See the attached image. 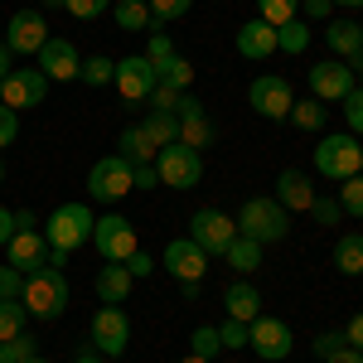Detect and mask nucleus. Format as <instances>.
Here are the masks:
<instances>
[{
	"instance_id": "1",
	"label": "nucleus",
	"mask_w": 363,
	"mask_h": 363,
	"mask_svg": "<svg viewBox=\"0 0 363 363\" xmlns=\"http://www.w3.org/2000/svg\"><path fill=\"white\" fill-rule=\"evenodd\" d=\"M25 310L34 320H58L63 310H68V277L58 272V267H39V272H29L25 277Z\"/></svg>"
},
{
	"instance_id": "2",
	"label": "nucleus",
	"mask_w": 363,
	"mask_h": 363,
	"mask_svg": "<svg viewBox=\"0 0 363 363\" xmlns=\"http://www.w3.org/2000/svg\"><path fill=\"white\" fill-rule=\"evenodd\" d=\"M238 233L252 238V242H262V247H267V242H281V238L291 233V213L281 208L277 199H267V194L247 199L242 213H238Z\"/></svg>"
},
{
	"instance_id": "3",
	"label": "nucleus",
	"mask_w": 363,
	"mask_h": 363,
	"mask_svg": "<svg viewBox=\"0 0 363 363\" xmlns=\"http://www.w3.org/2000/svg\"><path fill=\"white\" fill-rule=\"evenodd\" d=\"M92 208L87 203H58L54 213H49V223L39 228L44 233V242L49 247H63V252H78L83 242H92Z\"/></svg>"
},
{
	"instance_id": "4",
	"label": "nucleus",
	"mask_w": 363,
	"mask_h": 363,
	"mask_svg": "<svg viewBox=\"0 0 363 363\" xmlns=\"http://www.w3.org/2000/svg\"><path fill=\"white\" fill-rule=\"evenodd\" d=\"M359 165H363V145L349 131L344 136H325L320 145H315V169L325 174V179H349V174H359Z\"/></svg>"
},
{
	"instance_id": "5",
	"label": "nucleus",
	"mask_w": 363,
	"mask_h": 363,
	"mask_svg": "<svg viewBox=\"0 0 363 363\" xmlns=\"http://www.w3.org/2000/svg\"><path fill=\"white\" fill-rule=\"evenodd\" d=\"M155 169H160V184L169 189H194L199 179H203V155H199L194 145H160V155H155Z\"/></svg>"
},
{
	"instance_id": "6",
	"label": "nucleus",
	"mask_w": 363,
	"mask_h": 363,
	"mask_svg": "<svg viewBox=\"0 0 363 363\" xmlns=\"http://www.w3.org/2000/svg\"><path fill=\"white\" fill-rule=\"evenodd\" d=\"M247 349L257 354V359H267V363L291 359V349H296L291 325H286V320H277V315H257V320L247 325Z\"/></svg>"
},
{
	"instance_id": "7",
	"label": "nucleus",
	"mask_w": 363,
	"mask_h": 363,
	"mask_svg": "<svg viewBox=\"0 0 363 363\" xmlns=\"http://www.w3.org/2000/svg\"><path fill=\"white\" fill-rule=\"evenodd\" d=\"M92 247L102 252V262H126L131 252H136V223L131 218H121V213H102L97 223H92Z\"/></svg>"
},
{
	"instance_id": "8",
	"label": "nucleus",
	"mask_w": 363,
	"mask_h": 363,
	"mask_svg": "<svg viewBox=\"0 0 363 363\" xmlns=\"http://www.w3.org/2000/svg\"><path fill=\"white\" fill-rule=\"evenodd\" d=\"M92 349L102 354V359H121L126 354V344H131V320H126V310L121 306H102L92 315Z\"/></svg>"
},
{
	"instance_id": "9",
	"label": "nucleus",
	"mask_w": 363,
	"mask_h": 363,
	"mask_svg": "<svg viewBox=\"0 0 363 363\" xmlns=\"http://www.w3.org/2000/svg\"><path fill=\"white\" fill-rule=\"evenodd\" d=\"M131 189H136V179H131V165H126L121 155L97 160V165H92V174H87V194L97 199V203H121Z\"/></svg>"
},
{
	"instance_id": "10",
	"label": "nucleus",
	"mask_w": 363,
	"mask_h": 363,
	"mask_svg": "<svg viewBox=\"0 0 363 363\" xmlns=\"http://www.w3.org/2000/svg\"><path fill=\"white\" fill-rule=\"evenodd\" d=\"M247 102H252V112H257V116H267V121H286V116H291V107H296V92H291V83H286V78L262 73V78H252Z\"/></svg>"
},
{
	"instance_id": "11",
	"label": "nucleus",
	"mask_w": 363,
	"mask_h": 363,
	"mask_svg": "<svg viewBox=\"0 0 363 363\" xmlns=\"http://www.w3.org/2000/svg\"><path fill=\"white\" fill-rule=\"evenodd\" d=\"M189 238H194L208 257H223V252L233 247V238H238V223L228 218L223 208H199L194 218H189Z\"/></svg>"
},
{
	"instance_id": "12",
	"label": "nucleus",
	"mask_w": 363,
	"mask_h": 363,
	"mask_svg": "<svg viewBox=\"0 0 363 363\" xmlns=\"http://www.w3.org/2000/svg\"><path fill=\"white\" fill-rule=\"evenodd\" d=\"M359 87V73L339 58H325V63H310V97L320 102H344L349 92Z\"/></svg>"
},
{
	"instance_id": "13",
	"label": "nucleus",
	"mask_w": 363,
	"mask_h": 363,
	"mask_svg": "<svg viewBox=\"0 0 363 363\" xmlns=\"http://www.w3.org/2000/svg\"><path fill=\"white\" fill-rule=\"evenodd\" d=\"M44 97H49V78H44L39 68H10V73H5V83H0V102H5V107H15V112L39 107Z\"/></svg>"
},
{
	"instance_id": "14",
	"label": "nucleus",
	"mask_w": 363,
	"mask_h": 363,
	"mask_svg": "<svg viewBox=\"0 0 363 363\" xmlns=\"http://www.w3.org/2000/svg\"><path fill=\"white\" fill-rule=\"evenodd\" d=\"M49 44V20L39 10H15L5 25V49L10 54H39Z\"/></svg>"
},
{
	"instance_id": "15",
	"label": "nucleus",
	"mask_w": 363,
	"mask_h": 363,
	"mask_svg": "<svg viewBox=\"0 0 363 363\" xmlns=\"http://www.w3.org/2000/svg\"><path fill=\"white\" fill-rule=\"evenodd\" d=\"M116 92L126 97V102H150V92H155V63L145 54H131V58H116Z\"/></svg>"
},
{
	"instance_id": "16",
	"label": "nucleus",
	"mask_w": 363,
	"mask_h": 363,
	"mask_svg": "<svg viewBox=\"0 0 363 363\" xmlns=\"http://www.w3.org/2000/svg\"><path fill=\"white\" fill-rule=\"evenodd\" d=\"M160 267H165L174 281H203V272H208V252L199 247L194 238H174V242L160 252Z\"/></svg>"
},
{
	"instance_id": "17",
	"label": "nucleus",
	"mask_w": 363,
	"mask_h": 363,
	"mask_svg": "<svg viewBox=\"0 0 363 363\" xmlns=\"http://www.w3.org/2000/svg\"><path fill=\"white\" fill-rule=\"evenodd\" d=\"M34 58H39V73H44L49 83H73V78H78V68H83L78 49H73L68 39H54V34H49V44H44Z\"/></svg>"
},
{
	"instance_id": "18",
	"label": "nucleus",
	"mask_w": 363,
	"mask_h": 363,
	"mask_svg": "<svg viewBox=\"0 0 363 363\" xmlns=\"http://www.w3.org/2000/svg\"><path fill=\"white\" fill-rule=\"evenodd\" d=\"M5 262L15 267V272H39L44 262H49V242H44V233L39 228H20L10 242H5Z\"/></svg>"
},
{
	"instance_id": "19",
	"label": "nucleus",
	"mask_w": 363,
	"mask_h": 363,
	"mask_svg": "<svg viewBox=\"0 0 363 363\" xmlns=\"http://www.w3.org/2000/svg\"><path fill=\"white\" fill-rule=\"evenodd\" d=\"M286 208V213H310V203H315V184H310V174H301V169H281L277 174V194H272Z\"/></svg>"
},
{
	"instance_id": "20",
	"label": "nucleus",
	"mask_w": 363,
	"mask_h": 363,
	"mask_svg": "<svg viewBox=\"0 0 363 363\" xmlns=\"http://www.w3.org/2000/svg\"><path fill=\"white\" fill-rule=\"evenodd\" d=\"M325 39H330V49L339 54V63H349L359 73L363 68V25H354V20H330Z\"/></svg>"
},
{
	"instance_id": "21",
	"label": "nucleus",
	"mask_w": 363,
	"mask_h": 363,
	"mask_svg": "<svg viewBox=\"0 0 363 363\" xmlns=\"http://www.w3.org/2000/svg\"><path fill=\"white\" fill-rule=\"evenodd\" d=\"M238 54L247 58V63L272 58V54H277V29L267 25V20H247V25H238Z\"/></svg>"
},
{
	"instance_id": "22",
	"label": "nucleus",
	"mask_w": 363,
	"mask_h": 363,
	"mask_svg": "<svg viewBox=\"0 0 363 363\" xmlns=\"http://www.w3.org/2000/svg\"><path fill=\"white\" fill-rule=\"evenodd\" d=\"M223 310H228V320L252 325V320L262 315V291H257L252 281H233V286L223 291Z\"/></svg>"
},
{
	"instance_id": "23",
	"label": "nucleus",
	"mask_w": 363,
	"mask_h": 363,
	"mask_svg": "<svg viewBox=\"0 0 363 363\" xmlns=\"http://www.w3.org/2000/svg\"><path fill=\"white\" fill-rule=\"evenodd\" d=\"M131 272H126V262H102V272H97V301L102 306H121L126 296H131Z\"/></svg>"
},
{
	"instance_id": "24",
	"label": "nucleus",
	"mask_w": 363,
	"mask_h": 363,
	"mask_svg": "<svg viewBox=\"0 0 363 363\" xmlns=\"http://www.w3.org/2000/svg\"><path fill=\"white\" fill-rule=\"evenodd\" d=\"M116 155L126 160V165H155V155H160V145L145 136L140 126H126L121 136H116Z\"/></svg>"
},
{
	"instance_id": "25",
	"label": "nucleus",
	"mask_w": 363,
	"mask_h": 363,
	"mask_svg": "<svg viewBox=\"0 0 363 363\" xmlns=\"http://www.w3.org/2000/svg\"><path fill=\"white\" fill-rule=\"evenodd\" d=\"M223 262L238 272V277H252V272L262 267V242H252V238H242V233H238V238H233V247L223 252Z\"/></svg>"
},
{
	"instance_id": "26",
	"label": "nucleus",
	"mask_w": 363,
	"mask_h": 363,
	"mask_svg": "<svg viewBox=\"0 0 363 363\" xmlns=\"http://www.w3.org/2000/svg\"><path fill=\"white\" fill-rule=\"evenodd\" d=\"M335 267L339 277H363V233H344L335 242Z\"/></svg>"
},
{
	"instance_id": "27",
	"label": "nucleus",
	"mask_w": 363,
	"mask_h": 363,
	"mask_svg": "<svg viewBox=\"0 0 363 363\" xmlns=\"http://www.w3.org/2000/svg\"><path fill=\"white\" fill-rule=\"evenodd\" d=\"M155 83H165V87H179V92H189V83H194V63L189 58H179V54H169L155 63Z\"/></svg>"
},
{
	"instance_id": "28",
	"label": "nucleus",
	"mask_w": 363,
	"mask_h": 363,
	"mask_svg": "<svg viewBox=\"0 0 363 363\" xmlns=\"http://www.w3.org/2000/svg\"><path fill=\"white\" fill-rule=\"evenodd\" d=\"M140 131L155 140V145H174V140H179V116L174 112H150L140 121Z\"/></svg>"
},
{
	"instance_id": "29",
	"label": "nucleus",
	"mask_w": 363,
	"mask_h": 363,
	"mask_svg": "<svg viewBox=\"0 0 363 363\" xmlns=\"http://www.w3.org/2000/svg\"><path fill=\"white\" fill-rule=\"evenodd\" d=\"M306 44H310V20H301V15L277 29V49L281 54H306Z\"/></svg>"
},
{
	"instance_id": "30",
	"label": "nucleus",
	"mask_w": 363,
	"mask_h": 363,
	"mask_svg": "<svg viewBox=\"0 0 363 363\" xmlns=\"http://www.w3.org/2000/svg\"><path fill=\"white\" fill-rule=\"evenodd\" d=\"M325 112H330V107H325L320 97H306V102H296V107H291L286 121H296L301 131H320V126H325Z\"/></svg>"
},
{
	"instance_id": "31",
	"label": "nucleus",
	"mask_w": 363,
	"mask_h": 363,
	"mask_svg": "<svg viewBox=\"0 0 363 363\" xmlns=\"http://www.w3.org/2000/svg\"><path fill=\"white\" fill-rule=\"evenodd\" d=\"M296 15H301V0H257V20H267L272 29H281Z\"/></svg>"
},
{
	"instance_id": "32",
	"label": "nucleus",
	"mask_w": 363,
	"mask_h": 363,
	"mask_svg": "<svg viewBox=\"0 0 363 363\" xmlns=\"http://www.w3.org/2000/svg\"><path fill=\"white\" fill-rule=\"evenodd\" d=\"M78 78H83L87 87H107L116 78V63L107 54H92V58H83V68H78Z\"/></svg>"
},
{
	"instance_id": "33",
	"label": "nucleus",
	"mask_w": 363,
	"mask_h": 363,
	"mask_svg": "<svg viewBox=\"0 0 363 363\" xmlns=\"http://www.w3.org/2000/svg\"><path fill=\"white\" fill-rule=\"evenodd\" d=\"M116 25L121 29H150V5L145 0H116Z\"/></svg>"
},
{
	"instance_id": "34",
	"label": "nucleus",
	"mask_w": 363,
	"mask_h": 363,
	"mask_svg": "<svg viewBox=\"0 0 363 363\" xmlns=\"http://www.w3.org/2000/svg\"><path fill=\"white\" fill-rule=\"evenodd\" d=\"M25 320H29L25 301H0V339L25 335Z\"/></svg>"
},
{
	"instance_id": "35",
	"label": "nucleus",
	"mask_w": 363,
	"mask_h": 363,
	"mask_svg": "<svg viewBox=\"0 0 363 363\" xmlns=\"http://www.w3.org/2000/svg\"><path fill=\"white\" fill-rule=\"evenodd\" d=\"M339 208H344L349 218H363V174H349V179L339 184Z\"/></svg>"
},
{
	"instance_id": "36",
	"label": "nucleus",
	"mask_w": 363,
	"mask_h": 363,
	"mask_svg": "<svg viewBox=\"0 0 363 363\" xmlns=\"http://www.w3.org/2000/svg\"><path fill=\"white\" fill-rule=\"evenodd\" d=\"M39 349H34V339L29 335H15V339H0V363H25L34 359Z\"/></svg>"
},
{
	"instance_id": "37",
	"label": "nucleus",
	"mask_w": 363,
	"mask_h": 363,
	"mask_svg": "<svg viewBox=\"0 0 363 363\" xmlns=\"http://www.w3.org/2000/svg\"><path fill=\"white\" fill-rule=\"evenodd\" d=\"M223 344H218V330L213 325H199L194 330V339H189V354H199V359H213Z\"/></svg>"
},
{
	"instance_id": "38",
	"label": "nucleus",
	"mask_w": 363,
	"mask_h": 363,
	"mask_svg": "<svg viewBox=\"0 0 363 363\" xmlns=\"http://www.w3.org/2000/svg\"><path fill=\"white\" fill-rule=\"evenodd\" d=\"M145 5H150V20L160 25V20H184L194 0H145Z\"/></svg>"
},
{
	"instance_id": "39",
	"label": "nucleus",
	"mask_w": 363,
	"mask_h": 363,
	"mask_svg": "<svg viewBox=\"0 0 363 363\" xmlns=\"http://www.w3.org/2000/svg\"><path fill=\"white\" fill-rule=\"evenodd\" d=\"M63 10H68L73 20H97V15L112 10V0H63Z\"/></svg>"
},
{
	"instance_id": "40",
	"label": "nucleus",
	"mask_w": 363,
	"mask_h": 363,
	"mask_svg": "<svg viewBox=\"0 0 363 363\" xmlns=\"http://www.w3.org/2000/svg\"><path fill=\"white\" fill-rule=\"evenodd\" d=\"M218 344L233 349V354L247 349V325H242V320H223V325H218Z\"/></svg>"
},
{
	"instance_id": "41",
	"label": "nucleus",
	"mask_w": 363,
	"mask_h": 363,
	"mask_svg": "<svg viewBox=\"0 0 363 363\" xmlns=\"http://www.w3.org/2000/svg\"><path fill=\"white\" fill-rule=\"evenodd\" d=\"M25 296V272H15L10 262L0 267V301H20Z\"/></svg>"
},
{
	"instance_id": "42",
	"label": "nucleus",
	"mask_w": 363,
	"mask_h": 363,
	"mask_svg": "<svg viewBox=\"0 0 363 363\" xmlns=\"http://www.w3.org/2000/svg\"><path fill=\"white\" fill-rule=\"evenodd\" d=\"M344 121H349V136H363V87L344 97Z\"/></svg>"
},
{
	"instance_id": "43",
	"label": "nucleus",
	"mask_w": 363,
	"mask_h": 363,
	"mask_svg": "<svg viewBox=\"0 0 363 363\" xmlns=\"http://www.w3.org/2000/svg\"><path fill=\"white\" fill-rule=\"evenodd\" d=\"M310 218L320 228H335L339 218H344V208H339V199H315V203H310Z\"/></svg>"
},
{
	"instance_id": "44",
	"label": "nucleus",
	"mask_w": 363,
	"mask_h": 363,
	"mask_svg": "<svg viewBox=\"0 0 363 363\" xmlns=\"http://www.w3.org/2000/svg\"><path fill=\"white\" fill-rule=\"evenodd\" d=\"M344 344H349V335H344V330H325L320 339H310V349H315L320 359H330V354H339Z\"/></svg>"
},
{
	"instance_id": "45",
	"label": "nucleus",
	"mask_w": 363,
	"mask_h": 363,
	"mask_svg": "<svg viewBox=\"0 0 363 363\" xmlns=\"http://www.w3.org/2000/svg\"><path fill=\"white\" fill-rule=\"evenodd\" d=\"M174 107H179V87L155 83V92H150V112H174Z\"/></svg>"
},
{
	"instance_id": "46",
	"label": "nucleus",
	"mask_w": 363,
	"mask_h": 363,
	"mask_svg": "<svg viewBox=\"0 0 363 363\" xmlns=\"http://www.w3.org/2000/svg\"><path fill=\"white\" fill-rule=\"evenodd\" d=\"M15 136H20V112L0 102V150H5V145H10Z\"/></svg>"
},
{
	"instance_id": "47",
	"label": "nucleus",
	"mask_w": 363,
	"mask_h": 363,
	"mask_svg": "<svg viewBox=\"0 0 363 363\" xmlns=\"http://www.w3.org/2000/svg\"><path fill=\"white\" fill-rule=\"evenodd\" d=\"M174 54V44H169V34H160V29H150V44H145V58L150 63H160V58Z\"/></svg>"
},
{
	"instance_id": "48",
	"label": "nucleus",
	"mask_w": 363,
	"mask_h": 363,
	"mask_svg": "<svg viewBox=\"0 0 363 363\" xmlns=\"http://www.w3.org/2000/svg\"><path fill=\"white\" fill-rule=\"evenodd\" d=\"M126 272H131V277H150V272H155V257L136 247L131 257H126Z\"/></svg>"
},
{
	"instance_id": "49",
	"label": "nucleus",
	"mask_w": 363,
	"mask_h": 363,
	"mask_svg": "<svg viewBox=\"0 0 363 363\" xmlns=\"http://www.w3.org/2000/svg\"><path fill=\"white\" fill-rule=\"evenodd\" d=\"M131 179H136V189H155V184H160V169L155 165H131Z\"/></svg>"
},
{
	"instance_id": "50",
	"label": "nucleus",
	"mask_w": 363,
	"mask_h": 363,
	"mask_svg": "<svg viewBox=\"0 0 363 363\" xmlns=\"http://www.w3.org/2000/svg\"><path fill=\"white\" fill-rule=\"evenodd\" d=\"M301 5H306L310 20H330L335 15V0H301Z\"/></svg>"
},
{
	"instance_id": "51",
	"label": "nucleus",
	"mask_w": 363,
	"mask_h": 363,
	"mask_svg": "<svg viewBox=\"0 0 363 363\" xmlns=\"http://www.w3.org/2000/svg\"><path fill=\"white\" fill-rule=\"evenodd\" d=\"M15 233H20V228H15V208H0V247H5Z\"/></svg>"
},
{
	"instance_id": "52",
	"label": "nucleus",
	"mask_w": 363,
	"mask_h": 363,
	"mask_svg": "<svg viewBox=\"0 0 363 363\" xmlns=\"http://www.w3.org/2000/svg\"><path fill=\"white\" fill-rule=\"evenodd\" d=\"M344 335H349V344H354V349L363 354V310L354 315V320H349V330H344Z\"/></svg>"
},
{
	"instance_id": "53",
	"label": "nucleus",
	"mask_w": 363,
	"mask_h": 363,
	"mask_svg": "<svg viewBox=\"0 0 363 363\" xmlns=\"http://www.w3.org/2000/svg\"><path fill=\"white\" fill-rule=\"evenodd\" d=\"M325 363H363V354L354 349V344H344V349H339V354H330Z\"/></svg>"
},
{
	"instance_id": "54",
	"label": "nucleus",
	"mask_w": 363,
	"mask_h": 363,
	"mask_svg": "<svg viewBox=\"0 0 363 363\" xmlns=\"http://www.w3.org/2000/svg\"><path fill=\"white\" fill-rule=\"evenodd\" d=\"M15 228H39V218H34L29 208H15Z\"/></svg>"
},
{
	"instance_id": "55",
	"label": "nucleus",
	"mask_w": 363,
	"mask_h": 363,
	"mask_svg": "<svg viewBox=\"0 0 363 363\" xmlns=\"http://www.w3.org/2000/svg\"><path fill=\"white\" fill-rule=\"evenodd\" d=\"M10 68H15V54H10V49L0 44V83H5V73H10Z\"/></svg>"
},
{
	"instance_id": "56",
	"label": "nucleus",
	"mask_w": 363,
	"mask_h": 363,
	"mask_svg": "<svg viewBox=\"0 0 363 363\" xmlns=\"http://www.w3.org/2000/svg\"><path fill=\"white\" fill-rule=\"evenodd\" d=\"M73 363H107V359H102V354L92 349V354H78V359H73Z\"/></svg>"
},
{
	"instance_id": "57",
	"label": "nucleus",
	"mask_w": 363,
	"mask_h": 363,
	"mask_svg": "<svg viewBox=\"0 0 363 363\" xmlns=\"http://www.w3.org/2000/svg\"><path fill=\"white\" fill-rule=\"evenodd\" d=\"M335 10H363V0H335Z\"/></svg>"
},
{
	"instance_id": "58",
	"label": "nucleus",
	"mask_w": 363,
	"mask_h": 363,
	"mask_svg": "<svg viewBox=\"0 0 363 363\" xmlns=\"http://www.w3.org/2000/svg\"><path fill=\"white\" fill-rule=\"evenodd\" d=\"M179 363H213V359H199V354H189V359H179Z\"/></svg>"
},
{
	"instance_id": "59",
	"label": "nucleus",
	"mask_w": 363,
	"mask_h": 363,
	"mask_svg": "<svg viewBox=\"0 0 363 363\" xmlns=\"http://www.w3.org/2000/svg\"><path fill=\"white\" fill-rule=\"evenodd\" d=\"M44 5H54V10H63V0H44Z\"/></svg>"
},
{
	"instance_id": "60",
	"label": "nucleus",
	"mask_w": 363,
	"mask_h": 363,
	"mask_svg": "<svg viewBox=\"0 0 363 363\" xmlns=\"http://www.w3.org/2000/svg\"><path fill=\"white\" fill-rule=\"evenodd\" d=\"M25 363H49V359H39V354H34V359H25Z\"/></svg>"
},
{
	"instance_id": "61",
	"label": "nucleus",
	"mask_w": 363,
	"mask_h": 363,
	"mask_svg": "<svg viewBox=\"0 0 363 363\" xmlns=\"http://www.w3.org/2000/svg\"><path fill=\"white\" fill-rule=\"evenodd\" d=\"M0 184H5V160H0Z\"/></svg>"
},
{
	"instance_id": "62",
	"label": "nucleus",
	"mask_w": 363,
	"mask_h": 363,
	"mask_svg": "<svg viewBox=\"0 0 363 363\" xmlns=\"http://www.w3.org/2000/svg\"><path fill=\"white\" fill-rule=\"evenodd\" d=\"M359 87H363V68H359Z\"/></svg>"
},
{
	"instance_id": "63",
	"label": "nucleus",
	"mask_w": 363,
	"mask_h": 363,
	"mask_svg": "<svg viewBox=\"0 0 363 363\" xmlns=\"http://www.w3.org/2000/svg\"><path fill=\"white\" fill-rule=\"evenodd\" d=\"M359 174H363V165H359Z\"/></svg>"
}]
</instances>
